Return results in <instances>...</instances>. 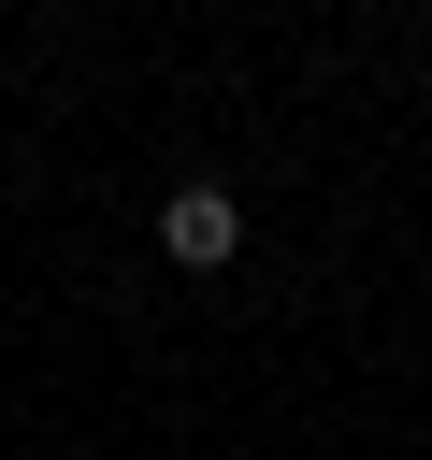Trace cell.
Listing matches in <instances>:
<instances>
[{"mask_svg":"<svg viewBox=\"0 0 432 460\" xmlns=\"http://www.w3.org/2000/svg\"><path fill=\"white\" fill-rule=\"evenodd\" d=\"M158 259H173V273H230V259H245V201H230V187H173V201H158Z\"/></svg>","mask_w":432,"mask_h":460,"instance_id":"1","label":"cell"}]
</instances>
